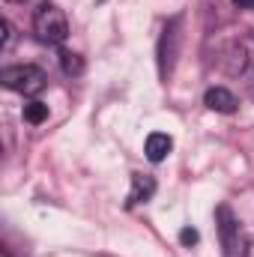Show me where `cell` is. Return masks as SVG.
Listing matches in <instances>:
<instances>
[{
    "label": "cell",
    "mask_w": 254,
    "mask_h": 257,
    "mask_svg": "<svg viewBox=\"0 0 254 257\" xmlns=\"http://www.w3.org/2000/svg\"><path fill=\"white\" fill-rule=\"evenodd\" d=\"M33 33L42 45H60L69 36V21H66L63 9L51 0L39 3L33 12Z\"/></svg>",
    "instance_id": "6da1fadb"
},
{
    "label": "cell",
    "mask_w": 254,
    "mask_h": 257,
    "mask_svg": "<svg viewBox=\"0 0 254 257\" xmlns=\"http://www.w3.org/2000/svg\"><path fill=\"white\" fill-rule=\"evenodd\" d=\"M0 81L6 90L21 93V96H36L45 87V72L39 66H6L0 72Z\"/></svg>",
    "instance_id": "7a4b0ae2"
},
{
    "label": "cell",
    "mask_w": 254,
    "mask_h": 257,
    "mask_svg": "<svg viewBox=\"0 0 254 257\" xmlns=\"http://www.w3.org/2000/svg\"><path fill=\"white\" fill-rule=\"evenodd\" d=\"M215 221H218V233H221V248L224 257H242V239H239V224L230 212V206H218L215 209Z\"/></svg>",
    "instance_id": "3957f363"
},
{
    "label": "cell",
    "mask_w": 254,
    "mask_h": 257,
    "mask_svg": "<svg viewBox=\"0 0 254 257\" xmlns=\"http://www.w3.org/2000/svg\"><path fill=\"white\" fill-rule=\"evenodd\" d=\"M177 45H180V18H174V21L165 27L162 42H159V72H162V78H165V81H168V75L174 72Z\"/></svg>",
    "instance_id": "277c9868"
},
{
    "label": "cell",
    "mask_w": 254,
    "mask_h": 257,
    "mask_svg": "<svg viewBox=\"0 0 254 257\" xmlns=\"http://www.w3.org/2000/svg\"><path fill=\"white\" fill-rule=\"evenodd\" d=\"M203 105H206L209 111H215V114H233L239 102H236V96H233L230 90H224V87H212V90H206Z\"/></svg>",
    "instance_id": "5b68a950"
},
{
    "label": "cell",
    "mask_w": 254,
    "mask_h": 257,
    "mask_svg": "<svg viewBox=\"0 0 254 257\" xmlns=\"http://www.w3.org/2000/svg\"><path fill=\"white\" fill-rule=\"evenodd\" d=\"M156 194V180L150 174H132V192H129V206L147 203Z\"/></svg>",
    "instance_id": "8992f818"
},
{
    "label": "cell",
    "mask_w": 254,
    "mask_h": 257,
    "mask_svg": "<svg viewBox=\"0 0 254 257\" xmlns=\"http://www.w3.org/2000/svg\"><path fill=\"white\" fill-rule=\"evenodd\" d=\"M171 150H174L171 135H165V132H153V135L147 138V159H150V162H165Z\"/></svg>",
    "instance_id": "52a82bcc"
},
{
    "label": "cell",
    "mask_w": 254,
    "mask_h": 257,
    "mask_svg": "<svg viewBox=\"0 0 254 257\" xmlns=\"http://www.w3.org/2000/svg\"><path fill=\"white\" fill-rule=\"evenodd\" d=\"M24 120L33 123V126L45 123V120H48V105H45V102H36V99L27 102V105H24Z\"/></svg>",
    "instance_id": "ba28073f"
},
{
    "label": "cell",
    "mask_w": 254,
    "mask_h": 257,
    "mask_svg": "<svg viewBox=\"0 0 254 257\" xmlns=\"http://www.w3.org/2000/svg\"><path fill=\"white\" fill-rule=\"evenodd\" d=\"M60 63H63L66 75H81V72H84V60H81L78 54H72V51H63V54H60Z\"/></svg>",
    "instance_id": "9c48e42d"
},
{
    "label": "cell",
    "mask_w": 254,
    "mask_h": 257,
    "mask_svg": "<svg viewBox=\"0 0 254 257\" xmlns=\"http://www.w3.org/2000/svg\"><path fill=\"white\" fill-rule=\"evenodd\" d=\"M197 239H200L197 230H191V227H183V230H180V242H183V245H194Z\"/></svg>",
    "instance_id": "30bf717a"
},
{
    "label": "cell",
    "mask_w": 254,
    "mask_h": 257,
    "mask_svg": "<svg viewBox=\"0 0 254 257\" xmlns=\"http://www.w3.org/2000/svg\"><path fill=\"white\" fill-rule=\"evenodd\" d=\"M236 6H254V0H236Z\"/></svg>",
    "instance_id": "8fae6325"
}]
</instances>
